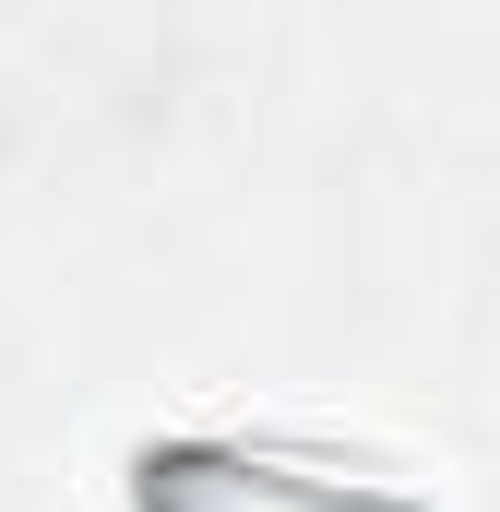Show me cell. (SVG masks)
Returning <instances> with one entry per match:
<instances>
[{"mask_svg":"<svg viewBox=\"0 0 500 512\" xmlns=\"http://www.w3.org/2000/svg\"><path fill=\"white\" fill-rule=\"evenodd\" d=\"M155 477H191L239 512H417V501H370L358 465H274V453H167Z\"/></svg>","mask_w":500,"mask_h":512,"instance_id":"obj_1","label":"cell"}]
</instances>
